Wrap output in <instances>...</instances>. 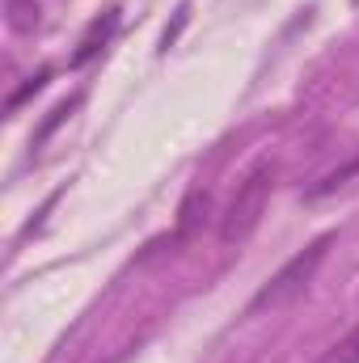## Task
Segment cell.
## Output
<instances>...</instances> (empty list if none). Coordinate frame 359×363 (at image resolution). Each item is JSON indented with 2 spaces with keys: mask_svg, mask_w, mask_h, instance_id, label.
Returning a JSON list of instances; mask_svg holds the SVG:
<instances>
[{
  "mask_svg": "<svg viewBox=\"0 0 359 363\" xmlns=\"http://www.w3.org/2000/svg\"><path fill=\"white\" fill-rule=\"evenodd\" d=\"M355 9H359V0H355Z\"/></svg>",
  "mask_w": 359,
  "mask_h": 363,
  "instance_id": "obj_8",
  "label": "cell"
},
{
  "mask_svg": "<svg viewBox=\"0 0 359 363\" xmlns=\"http://www.w3.org/2000/svg\"><path fill=\"white\" fill-rule=\"evenodd\" d=\"M114 26H118V13H106V17H97V21L89 26V34L81 38V51L72 55V64H89L93 55H97V51H101L106 43H110V34H114Z\"/></svg>",
  "mask_w": 359,
  "mask_h": 363,
  "instance_id": "obj_3",
  "label": "cell"
},
{
  "mask_svg": "<svg viewBox=\"0 0 359 363\" xmlns=\"http://www.w3.org/2000/svg\"><path fill=\"white\" fill-rule=\"evenodd\" d=\"M359 174V157H351L347 165H338V169H330L326 178H317L309 190H304V203H317V199H326V194H334V190H343L347 182Z\"/></svg>",
  "mask_w": 359,
  "mask_h": 363,
  "instance_id": "obj_5",
  "label": "cell"
},
{
  "mask_svg": "<svg viewBox=\"0 0 359 363\" xmlns=\"http://www.w3.org/2000/svg\"><path fill=\"white\" fill-rule=\"evenodd\" d=\"M4 17L13 34H30L43 21V0H4Z\"/></svg>",
  "mask_w": 359,
  "mask_h": 363,
  "instance_id": "obj_4",
  "label": "cell"
},
{
  "mask_svg": "<svg viewBox=\"0 0 359 363\" xmlns=\"http://www.w3.org/2000/svg\"><path fill=\"white\" fill-rule=\"evenodd\" d=\"M321 363H359V321H355V330H351L343 342H334V347L321 355Z\"/></svg>",
  "mask_w": 359,
  "mask_h": 363,
  "instance_id": "obj_6",
  "label": "cell"
},
{
  "mask_svg": "<svg viewBox=\"0 0 359 363\" xmlns=\"http://www.w3.org/2000/svg\"><path fill=\"white\" fill-rule=\"evenodd\" d=\"M330 245H334V237H317L309 250H300L296 258H287V262L258 287V296L250 300V308H254V313H279V308L296 304V300L309 291V283L317 279L326 254H330Z\"/></svg>",
  "mask_w": 359,
  "mask_h": 363,
  "instance_id": "obj_2",
  "label": "cell"
},
{
  "mask_svg": "<svg viewBox=\"0 0 359 363\" xmlns=\"http://www.w3.org/2000/svg\"><path fill=\"white\" fill-rule=\"evenodd\" d=\"M199 211H207V194H190L186 207H182V233H190L199 224Z\"/></svg>",
  "mask_w": 359,
  "mask_h": 363,
  "instance_id": "obj_7",
  "label": "cell"
},
{
  "mask_svg": "<svg viewBox=\"0 0 359 363\" xmlns=\"http://www.w3.org/2000/svg\"><path fill=\"white\" fill-rule=\"evenodd\" d=\"M270 190H275V161H258L254 169H245L224 216H220V241L224 245H241L254 237V228L263 224L270 203Z\"/></svg>",
  "mask_w": 359,
  "mask_h": 363,
  "instance_id": "obj_1",
  "label": "cell"
}]
</instances>
